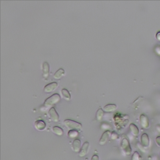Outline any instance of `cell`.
Instances as JSON below:
<instances>
[{
	"label": "cell",
	"instance_id": "1",
	"mask_svg": "<svg viewBox=\"0 0 160 160\" xmlns=\"http://www.w3.org/2000/svg\"><path fill=\"white\" fill-rule=\"evenodd\" d=\"M64 124L65 126L71 130H79L82 128V124L79 123L77 122L74 121L70 119H66L64 121Z\"/></svg>",
	"mask_w": 160,
	"mask_h": 160
},
{
	"label": "cell",
	"instance_id": "2",
	"mask_svg": "<svg viewBox=\"0 0 160 160\" xmlns=\"http://www.w3.org/2000/svg\"><path fill=\"white\" fill-rule=\"evenodd\" d=\"M121 149L127 155H130L132 153V149L130 143L127 138H123L120 143Z\"/></svg>",
	"mask_w": 160,
	"mask_h": 160
},
{
	"label": "cell",
	"instance_id": "3",
	"mask_svg": "<svg viewBox=\"0 0 160 160\" xmlns=\"http://www.w3.org/2000/svg\"><path fill=\"white\" fill-rule=\"evenodd\" d=\"M60 99V96L58 94H53V95L46 99L44 102V106L47 107H49L58 103Z\"/></svg>",
	"mask_w": 160,
	"mask_h": 160
},
{
	"label": "cell",
	"instance_id": "4",
	"mask_svg": "<svg viewBox=\"0 0 160 160\" xmlns=\"http://www.w3.org/2000/svg\"><path fill=\"white\" fill-rule=\"evenodd\" d=\"M139 122L141 126L144 128H149V120L148 116L145 114H141L139 116Z\"/></svg>",
	"mask_w": 160,
	"mask_h": 160
},
{
	"label": "cell",
	"instance_id": "5",
	"mask_svg": "<svg viewBox=\"0 0 160 160\" xmlns=\"http://www.w3.org/2000/svg\"><path fill=\"white\" fill-rule=\"evenodd\" d=\"M48 114H49V117L50 118V119L52 121L54 122H58L59 121V115L57 112L56 110H55V108L53 107L51 108L49 111Z\"/></svg>",
	"mask_w": 160,
	"mask_h": 160
},
{
	"label": "cell",
	"instance_id": "6",
	"mask_svg": "<svg viewBox=\"0 0 160 160\" xmlns=\"http://www.w3.org/2000/svg\"><path fill=\"white\" fill-rule=\"evenodd\" d=\"M90 144L87 141L84 142L82 145L81 149L79 152V156L82 157L85 156L87 154L89 150Z\"/></svg>",
	"mask_w": 160,
	"mask_h": 160
},
{
	"label": "cell",
	"instance_id": "7",
	"mask_svg": "<svg viewBox=\"0 0 160 160\" xmlns=\"http://www.w3.org/2000/svg\"><path fill=\"white\" fill-rule=\"evenodd\" d=\"M111 135V132L109 130H106L102 134L101 138L99 141V144L100 145H104L108 141L109 137Z\"/></svg>",
	"mask_w": 160,
	"mask_h": 160
},
{
	"label": "cell",
	"instance_id": "8",
	"mask_svg": "<svg viewBox=\"0 0 160 160\" xmlns=\"http://www.w3.org/2000/svg\"><path fill=\"white\" fill-rule=\"evenodd\" d=\"M58 87V84L56 82L50 83L45 86L44 89V92L46 93H50L56 90Z\"/></svg>",
	"mask_w": 160,
	"mask_h": 160
},
{
	"label": "cell",
	"instance_id": "9",
	"mask_svg": "<svg viewBox=\"0 0 160 160\" xmlns=\"http://www.w3.org/2000/svg\"><path fill=\"white\" fill-rule=\"evenodd\" d=\"M140 142L141 145L144 148H147L150 145V139L149 136L146 133H144L142 134L140 138Z\"/></svg>",
	"mask_w": 160,
	"mask_h": 160
},
{
	"label": "cell",
	"instance_id": "10",
	"mask_svg": "<svg viewBox=\"0 0 160 160\" xmlns=\"http://www.w3.org/2000/svg\"><path fill=\"white\" fill-rule=\"evenodd\" d=\"M34 127L38 131H43L46 129V124L43 121L38 120L35 123Z\"/></svg>",
	"mask_w": 160,
	"mask_h": 160
},
{
	"label": "cell",
	"instance_id": "11",
	"mask_svg": "<svg viewBox=\"0 0 160 160\" xmlns=\"http://www.w3.org/2000/svg\"><path fill=\"white\" fill-rule=\"evenodd\" d=\"M72 149L75 153L80 152L81 149V141L80 139H75L73 141L72 145Z\"/></svg>",
	"mask_w": 160,
	"mask_h": 160
},
{
	"label": "cell",
	"instance_id": "12",
	"mask_svg": "<svg viewBox=\"0 0 160 160\" xmlns=\"http://www.w3.org/2000/svg\"><path fill=\"white\" fill-rule=\"evenodd\" d=\"M43 76L46 79L49 77V66L47 62H44L42 65Z\"/></svg>",
	"mask_w": 160,
	"mask_h": 160
},
{
	"label": "cell",
	"instance_id": "13",
	"mask_svg": "<svg viewBox=\"0 0 160 160\" xmlns=\"http://www.w3.org/2000/svg\"><path fill=\"white\" fill-rule=\"evenodd\" d=\"M117 109V106L115 104H108L104 107V111L106 112H114Z\"/></svg>",
	"mask_w": 160,
	"mask_h": 160
},
{
	"label": "cell",
	"instance_id": "14",
	"mask_svg": "<svg viewBox=\"0 0 160 160\" xmlns=\"http://www.w3.org/2000/svg\"><path fill=\"white\" fill-rule=\"evenodd\" d=\"M129 129L132 135L134 136H138L139 133V128L136 124L133 123L129 124Z\"/></svg>",
	"mask_w": 160,
	"mask_h": 160
},
{
	"label": "cell",
	"instance_id": "15",
	"mask_svg": "<svg viewBox=\"0 0 160 160\" xmlns=\"http://www.w3.org/2000/svg\"><path fill=\"white\" fill-rule=\"evenodd\" d=\"M64 70L62 68L59 69L54 75V78L56 80H59L64 75Z\"/></svg>",
	"mask_w": 160,
	"mask_h": 160
},
{
	"label": "cell",
	"instance_id": "16",
	"mask_svg": "<svg viewBox=\"0 0 160 160\" xmlns=\"http://www.w3.org/2000/svg\"><path fill=\"white\" fill-rule=\"evenodd\" d=\"M61 94L63 95V97L67 100H69L71 99V96L70 93H69V91L66 90V89H63L61 90Z\"/></svg>",
	"mask_w": 160,
	"mask_h": 160
},
{
	"label": "cell",
	"instance_id": "17",
	"mask_svg": "<svg viewBox=\"0 0 160 160\" xmlns=\"http://www.w3.org/2000/svg\"><path fill=\"white\" fill-rule=\"evenodd\" d=\"M52 131L54 134L58 136H61L64 133V130L61 128L59 127H54L52 128Z\"/></svg>",
	"mask_w": 160,
	"mask_h": 160
},
{
	"label": "cell",
	"instance_id": "18",
	"mask_svg": "<svg viewBox=\"0 0 160 160\" xmlns=\"http://www.w3.org/2000/svg\"><path fill=\"white\" fill-rule=\"evenodd\" d=\"M104 111L102 109H99L97 111L96 114V118L98 121H101L104 116Z\"/></svg>",
	"mask_w": 160,
	"mask_h": 160
},
{
	"label": "cell",
	"instance_id": "19",
	"mask_svg": "<svg viewBox=\"0 0 160 160\" xmlns=\"http://www.w3.org/2000/svg\"><path fill=\"white\" fill-rule=\"evenodd\" d=\"M68 135L69 136V137L70 138H74L78 136V132H77V130H71L68 132Z\"/></svg>",
	"mask_w": 160,
	"mask_h": 160
},
{
	"label": "cell",
	"instance_id": "20",
	"mask_svg": "<svg viewBox=\"0 0 160 160\" xmlns=\"http://www.w3.org/2000/svg\"><path fill=\"white\" fill-rule=\"evenodd\" d=\"M131 160H141V155L138 152L135 151L131 157Z\"/></svg>",
	"mask_w": 160,
	"mask_h": 160
},
{
	"label": "cell",
	"instance_id": "21",
	"mask_svg": "<svg viewBox=\"0 0 160 160\" xmlns=\"http://www.w3.org/2000/svg\"><path fill=\"white\" fill-rule=\"evenodd\" d=\"M111 138L112 139H115L118 138V135L115 132H113L111 134Z\"/></svg>",
	"mask_w": 160,
	"mask_h": 160
},
{
	"label": "cell",
	"instance_id": "22",
	"mask_svg": "<svg viewBox=\"0 0 160 160\" xmlns=\"http://www.w3.org/2000/svg\"><path fill=\"white\" fill-rule=\"evenodd\" d=\"M156 144L160 147V136H158L155 139Z\"/></svg>",
	"mask_w": 160,
	"mask_h": 160
},
{
	"label": "cell",
	"instance_id": "23",
	"mask_svg": "<svg viewBox=\"0 0 160 160\" xmlns=\"http://www.w3.org/2000/svg\"><path fill=\"white\" fill-rule=\"evenodd\" d=\"M91 160H99V156H98L97 155L95 154V155H94L92 156Z\"/></svg>",
	"mask_w": 160,
	"mask_h": 160
},
{
	"label": "cell",
	"instance_id": "24",
	"mask_svg": "<svg viewBox=\"0 0 160 160\" xmlns=\"http://www.w3.org/2000/svg\"><path fill=\"white\" fill-rule=\"evenodd\" d=\"M156 37L157 40L160 41V32L157 33L156 35Z\"/></svg>",
	"mask_w": 160,
	"mask_h": 160
},
{
	"label": "cell",
	"instance_id": "25",
	"mask_svg": "<svg viewBox=\"0 0 160 160\" xmlns=\"http://www.w3.org/2000/svg\"><path fill=\"white\" fill-rule=\"evenodd\" d=\"M156 129H157V131L160 133V124H157L156 127Z\"/></svg>",
	"mask_w": 160,
	"mask_h": 160
}]
</instances>
